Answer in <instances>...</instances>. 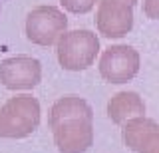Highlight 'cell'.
<instances>
[{
  "label": "cell",
  "mask_w": 159,
  "mask_h": 153,
  "mask_svg": "<svg viewBox=\"0 0 159 153\" xmlns=\"http://www.w3.org/2000/svg\"><path fill=\"white\" fill-rule=\"evenodd\" d=\"M50 127L60 153H86L93 145V111L80 96H64L54 103Z\"/></svg>",
  "instance_id": "cell-1"
},
{
  "label": "cell",
  "mask_w": 159,
  "mask_h": 153,
  "mask_svg": "<svg viewBox=\"0 0 159 153\" xmlns=\"http://www.w3.org/2000/svg\"><path fill=\"white\" fill-rule=\"evenodd\" d=\"M40 125V103L34 96L10 97L0 107V137L4 139H22L34 133Z\"/></svg>",
  "instance_id": "cell-2"
},
{
  "label": "cell",
  "mask_w": 159,
  "mask_h": 153,
  "mask_svg": "<svg viewBox=\"0 0 159 153\" xmlns=\"http://www.w3.org/2000/svg\"><path fill=\"white\" fill-rule=\"evenodd\" d=\"M99 52V40L92 30L64 32L56 42L58 62L64 70L80 72L96 62Z\"/></svg>",
  "instance_id": "cell-3"
},
{
  "label": "cell",
  "mask_w": 159,
  "mask_h": 153,
  "mask_svg": "<svg viewBox=\"0 0 159 153\" xmlns=\"http://www.w3.org/2000/svg\"><path fill=\"white\" fill-rule=\"evenodd\" d=\"M68 18L56 6H38L26 18V38L38 46H52L66 32Z\"/></svg>",
  "instance_id": "cell-4"
},
{
  "label": "cell",
  "mask_w": 159,
  "mask_h": 153,
  "mask_svg": "<svg viewBox=\"0 0 159 153\" xmlns=\"http://www.w3.org/2000/svg\"><path fill=\"white\" fill-rule=\"evenodd\" d=\"M139 72V54L135 48L119 44L109 46L102 54L99 74L109 83H125L137 76Z\"/></svg>",
  "instance_id": "cell-5"
},
{
  "label": "cell",
  "mask_w": 159,
  "mask_h": 153,
  "mask_svg": "<svg viewBox=\"0 0 159 153\" xmlns=\"http://www.w3.org/2000/svg\"><path fill=\"white\" fill-rule=\"evenodd\" d=\"M96 24L102 36L123 38L133 28V6L123 0H99Z\"/></svg>",
  "instance_id": "cell-6"
},
{
  "label": "cell",
  "mask_w": 159,
  "mask_h": 153,
  "mask_svg": "<svg viewBox=\"0 0 159 153\" xmlns=\"http://www.w3.org/2000/svg\"><path fill=\"white\" fill-rule=\"evenodd\" d=\"M42 80V66L32 56H12L0 64V82L8 90H32Z\"/></svg>",
  "instance_id": "cell-7"
},
{
  "label": "cell",
  "mask_w": 159,
  "mask_h": 153,
  "mask_svg": "<svg viewBox=\"0 0 159 153\" xmlns=\"http://www.w3.org/2000/svg\"><path fill=\"white\" fill-rule=\"evenodd\" d=\"M123 143L135 153H159V125L155 119L137 115L121 123Z\"/></svg>",
  "instance_id": "cell-8"
},
{
  "label": "cell",
  "mask_w": 159,
  "mask_h": 153,
  "mask_svg": "<svg viewBox=\"0 0 159 153\" xmlns=\"http://www.w3.org/2000/svg\"><path fill=\"white\" fill-rule=\"evenodd\" d=\"M143 113H145V103L135 92H119L107 101V117L117 125Z\"/></svg>",
  "instance_id": "cell-9"
},
{
  "label": "cell",
  "mask_w": 159,
  "mask_h": 153,
  "mask_svg": "<svg viewBox=\"0 0 159 153\" xmlns=\"http://www.w3.org/2000/svg\"><path fill=\"white\" fill-rule=\"evenodd\" d=\"M96 2L98 0H60V4L72 14H86L96 6Z\"/></svg>",
  "instance_id": "cell-10"
},
{
  "label": "cell",
  "mask_w": 159,
  "mask_h": 153,
  "mask_svg": "<svg viewBox=\"0 0 159 153\" xmlns=\"http://www.w3.org/2000/svg\"><path fill=\"white\" fill-rule=\"evenodd\" d=\"M143 10H145V14H147L149 18L155 20L157 14H159V0H147L145 6H143Z\"/></svg>",
  "instance_id": "cell-11"
},
{
  "label": "cell",
  "mask_w": 159,
  "mask_h": 153,
  "mask_svg": "<svg viewBox=\"0 0 159 153\" xmlns=\"http://www.w3.org/2000/svg\"><path fill=\"white\" fill-rule=\"evenodd\" d=\"M123 2H127V4H131V6H135V2H137V0H123Z\"/></svg>",
  "instance_id": "cell-12"
},
{
  "label": "cell",
  "mask_w": 159,
  "mask_h": 153,
  "mask_svg": "<svg viewBox=\"0 0 159 153\" xmlns=\"http://www.w3.org/2000/svg\"><path fill=\"white\" fill-rule=\"evenodd\" d=\"M0 14H2V0H0Z\"/></svg>",
  "instance_id": "cell-13"
}]
</instances>
